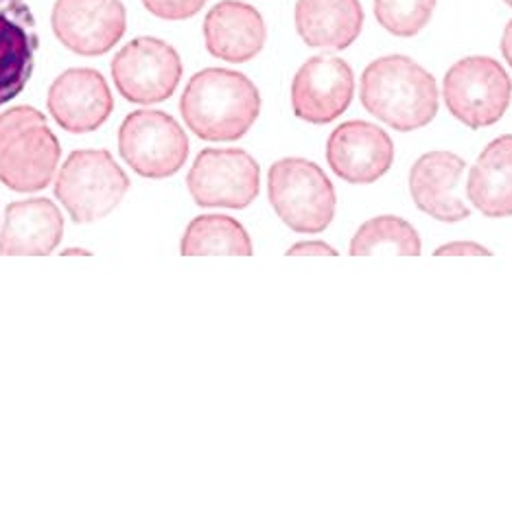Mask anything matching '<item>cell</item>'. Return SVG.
Returning a JSON list of instances; mask_svg holds the SVG:
<instances>
[{"instance_id":"6da1fadb","label":"cell","mask_w":512,"mask_h":510,"mask_svg":"<svg viewBox=\"0 0 512 510\" xmlns=\"http://www.w3.org/2000/svg\"><path fill=\"white\" fill-rule=\"evenodd\" d=\"M180 112L186 127L202 141L232 143L246 136L259 119L261 92L239 71L204 68L186 84Z\"/></svg>"},{"instance_id":"7a4b0ae2","label":"cell","mask_w":512,"mask_h":510,"mask_svg":"<svg viewBox=\"0 0 512 510\" xmlns=\"http://www.w3.org/2000/svg\"><path fill=\"white\" fill-rule=\"evenodd\" d=\"M362 106L397 132H414L438 114L436 77L407 55H383L366 66L359 81Z\"/></svg>"},{"instance_id":"3957f363","label":"cell","mask_w":512,"mask_h":510,"mask_svg":"<svg viewBox=\"0 0 512 510\" xmlns=\"http://www.w3.org/2000/svg\"><path fill=\"white\" fill-rule=\"evenodd\" d=\"M267 197L281 222L294 233H324L335 217L333 182L320 165L307 158L276 160L267 173Z\"/></svg>"},{"instance_id":"277c9868","label":"cell","mask_w":512,"mask_h":510,"mask_svg":"<svg viewBox=\"0 0 512 510\" xmlns=\"http://www.w3.org/2000/svg\"><path fill=\"white\" fill-rule=\"evenodd\" d=\"M130 191V178L106 149H77L55 178V197L75 224L108 217Z\"/></svg>"},{"instance_id":"5b68a950","label":"cell","mask_w":512,"mask_h":510,"mask_svg":"<svg viewBox=\"0 0 512 510\" xmlns=\"http://www.w3.org/2000/svg\"><path fill=\"white\" fill-rule=\"evenodd\" d=\"M442 101L453 119L469 130H484L502 121L508 112L512 79L493 57H464L442 79Z\"/></svg>"},{"instance_id":"8992f818","label":"cell","mask_w":512,"mask_h":510,"mask_svg":"<svg viewBox=\"0 0 512 510\" xmlns=\"http://www.w3.org/2000/svg\"><path fill=\"white\" fill-rule=\"evenodd\" d=\"M119 152L138 176L165 180L186 165L189 136L167 112L136 110L121 123Z\"/></svg>"},{"instance_id":"52a82bcc","label":"cell","mask_w":512,"mask_h":510,"mask_svg":"<svg viewBox=\"0 0 512 510\" xmlns=\"http://www.w3.org/2000/svg\"><path fill=\"white\" fill-rule=\"evenodd\" d=\"M112 79L121 97L130 103L138 106L162 103L180 86V53L160 38H136L114 55Z\"/></svg>"},{"instance_id":"ba28073f","label":"cell","mask_w":512,"mask_h":510,"mask_svg":"<svg viewBox=\"0 0 512 510\" xmlns=\"http://www.w3.org/2000/svg\"><path fill=\"white\" fill-rule=\"evenodd\" d=\"M197 206L248 208L261 191V167L243 149H204L186 176Z\"/></svg>"},{"instance_id":"9c48e42d","label":"cell","mask_w":512,"mask_h":510,"mask_svg":"<svg viewBox=\"0 0 512 510\" xmlns=\"http://www.w3.org/2000/svg\"><path fill=\"white\" fill-rule=\"evenodd\" d=\"M355 75L346 60L316 55L302 64L292 79V110L300 121L329 125L351 108Z\"/></svg>"},{"instance_id":"30bf717a","label":"cell","mask_w":512,"mask_h":510,"mask_svg":"<svg viewBox=\"0 0 512 510\" xmlns=\"http://www.w3.org/2000/svg\"><path fill=\"white\" fill-rule=\"evenodd\" d=\"M51 25L68 51L97 57L125 36L127 11L121 0H55Z\"/></svg>"},{"instance_id":"8fae6325","label":"cell","mask_w":512,"mask_h":510,"mask_svg":"<svg viewBox=\"0 0 512 510\" xmlns=\"http://www.w3.org/2000/svg\"><path fill=\"white\" fill-rule=\"evenodd\" d=\"M327 162L348 184H372L392 169L394 143L386 130L368 121H346L331 132Z\"/></svg>"},{"instance_id":"7c38bea8","label":"cell","mask_w":512,"mask_h":510,"mask_svg":"<svg viewBox=\"0 0 512 510\" xmlns=\"http://www.w3.org/2000/svg\"><path fill=\"white\" fill-rule=\"evenodd\" d=\"M46 108L62 130L88 134L110 119L114 99L106 77L95 68H71L51 84Z\"/></svg>"},{"instance_id":"4fadbf2b","label":"cell","mask_w":512,"mask_h":510,"mask_svg":"<svg viewBox=\"0 0 512 510\" xmlns=\"http://www.w3.org/2000/svg\"><path fill=\"white\" fill-rule=\"evenodd\" d=\"M38 49L36 16L27 0H0V106L27 88Z\"/></svg>"},{"instance_id":"5bb4252c","label":"cell","mask_w":512,"mask_h":510,"mask_svg":"<svg viewBox=\"0 0 512 510\" xmlns=\"http://www.w3.org/2000/svg\"><path fill=\"white\" fill-rule=\"evenodd\" d=\"M60 158V141L46 123L27 127L0 147V182L16 193L42 191L53 182Z\"/></svg>"},{"instance_id":"9a60e30c","label":"cell","mask_w":512,"mask_h":510,"mask_svg":"<svg viewBox=\"0 0 512 510\" xmlns=\"http://www.w3.org/2000/svg\"><path fill=\"white\" fill-rule=\"evenodd\" d=\"M467 162L453 152H427L410 169V195L418 211L445 224L471 217V208L456 195Z\"/></svg>"},{"instance_id":"2e32d148","label":"cell","mask_w":512,"mask_h":510,"mask_svg":"<svg viewBox=\"0 0 512 510\" xmlns=\"http://www.w3.org/2000/svg\"><path fill=\"white\" fill-rule=\"evenodd\" d=\"M267 27L261 11L241 0H221L204 18L206 51L217 60L246 64L263 51Z\"/></svg>"},{"instance_id":"e0dca14e","label":"cell","mask_w":512,"mask_h":510,"mask_svg":"<svg viewBox=\"0 0 512 510\" xmlns=\"http://www.w3.org/2000/svg\"><path fill=\"white\" fill-rule=\"evenodd\" d=\"M64 217L49 197H31L7 206L0 228L3 257H44L60 246Z\"/></svg>"},{"instance_id":"ac0fdd59","label":"cell","mask_w":512,"mask_h":510,"mask_svg":"<svg viewBox=\"0 0 512 510\" xmlns=\"http://www.w3.org/2000/svg\"><path fill=\"white\" fill-rule=\"evenodd\" d=\"M294 22L311 49L344 51L362 36L364 7L359 0H296Z\"/></svg>"},{"instance_id":"d6986e66","label":"cell","mask_w":512,"mask_h":510,"mask_svg":"<svg viewBox=\"0 0 512 510\" xmlns=\"http://www.w3.org/2000/svg\"><path fill=\"white\" fill-rule=\"evenodd\" d=\"M467 195L484 217H512V134L484 147L469 173Z\"/></svg>"},{"instance_id":"ffe728a7","label":"cell","mask_w":512,"mask_h":510,"mask_svg":"<svg viewBox=\"0 0 512 510\" xmlns=\"http://www.w3.org/2000/svg\"><path fill=\"white\" fill-rule=\"evenodd\" d=\"M180 252L184 257H208V254H232L252 257L254 246L237 219L228 215H200L186 226Z\"/></svg>"},{"instance_id":"44dd1931","label":"cell","mask_w":512,"mask_h":510,"mask_svg":"<svg viewBox=\"0 0 512 510\" xmlns=\"http://www.w3.org/2000/svg\"><path fill=\"white\" fill-rule=\"evenodd\" d=\"M421 237L416 228L397 215H379L359 226L351 239L348 252L353 257L366 254H401V257H418L421 254Z\"/></svg>"},{"instance_id":"7402d4cb","label":"cell","mask_w":512,"mask_h":510,"mask_svg":"<svg viewBox=\"0 0 512 510\" xmlns=\"http://www.w3.org/2000/svg\"><path fill=\"white\" fill-rule=\"evenodd\" d=\"M436 0H375V18L390 36L414 38L434 16Z\"/></svg>"},{"instance_id":"603a6c76","label":"cell","mask_w":512,"mask_h":510,"mask_svg":"<svg viewBox=\"0 0 512 510\" xmlns=\"http://www.w3.org/2000/svg\"><path fill=\"white\" fill-rule=\"evenodd\" d=\"M46 117L31 106H16L7 112L0 114V147H3L11 136L27 130V127L33 125H44Z\"/></svg>"},{"instance_id":"cb8c5ba5","label":"cell","mask_w":512,"mask_h":510,"mask_svg":"<svg viewBox=\"0 0 512 510\" xmlns=\"http://www.w3.org/2000/svg\"><path fill=\"white\" fill-rule=\"evenodd\" d=\"M206 0H143V7L160 20H189L200 14Z\"/></svg>"},{"instance_id":"d4e9b609","label":"cell","mask_w":512,"mask_h":510,"mask_svg":"<svg viewBox=\"0 0 512 510\" xmlns=\"http://www.w3.org/2000/svg\"><path fill=\"white\" fill-rule=\"evenodd\" d=\"M491 250L480 246L475 241H451L436 248L434 257H491Z\"/></svg>"},{"instance_id":"484cf974","label":"cell","mask_w":512,"mask_h":510,"mask_svg":"<svg viewBox=\"0 0 512 510\" xmlns=\"http://www.w3.org/2000/svg\"><path fill=\"white\" fill-rule=\"evenodd\" d=\"M289 257H335L337 250L324 241H300L287 250Z\"/></svg>"},{"instance_id":"4316f807","label":"cell","mask_w":512,"mask_h":510,"mask_svg":"<svg viewBox=\"0 0 512 510\" xmlns=\"http://www.w3.org/2000/svg\"><path fill=\"white\" fill-rule=\"evenodd\" d=\"M502 55H504V60L508 62V66L512 68V20H508V25H506V29H504V36H502Z\"/></svg>"},{"instance_id":"83f0119b","label":"cell","mask_w":512,"mask_h":510,"mask_svg":"<svg viewBox=\"0 0 512 510\" xmlns=\"http://www.w3.org/2000/svg\"><path fill=\"white\" fill-rule=\"evenodd\" d=\"M504 3H506L508 7H512V0H504Z\"/></svg>"}]
</instances>
